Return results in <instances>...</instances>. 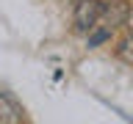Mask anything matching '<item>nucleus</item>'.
Segmentation results:
<instances>
[{"label":"nucleus","mask_w":133,"mask_h":124,"mask_svg":"<svg viewBox=\"0 0 133 124\" xmlns=\"http://www.w3.org/2000/svg\"><path fill=\"white\" fill-rule=\"evenodd\" d=\"M116 58L125 61V64H133V33H130V39H125L122 44L116 47Z\"/></svg>","instance_id":"nucleus-5"},{"label":"nucleus","mask_w":133,"mask_h":124,"mask_svg":"<svg viewBox=\"0 0 133 124\" xmlns=\"http://www.w3.org/2000/svg\"><path fill=\"white\" fill-rule=\"evenodd\" d=\"M128 28H130V33H133V11H130V17H128Z\"/></svg>","instance_id":"nucleus-6"},{"label":"nucleus","mask_w":133,"mask_h":124,"mask_svg":"<svg viewBox=\"0 0 133 124\" xmlns=\"http://www.w3.org/2000/svg\"><path fill=\"white\" fill-rule=\"evenodd\" d=\"M25 121V110L8 91H0V124H19Z\"/></svg>","instance_id":"nucleus-3"},{"label":"nucleus","mask_w":133,"mask_h":124,"mask_svg":"<svg viewBox=\"0 0 133 124\" xmlns=\"http://www.w3.org/2000/svg\"><path fill=\"white\" fill-rule=\"evenodd\" d=\"M133 8L125 3V0H105V8H103V19L100 22L108 25V28H119V25H128V17H130Z\"/></svg>","instance_id":"nucleus-2"},{"label":"nucleus","mask_w":133,"mask_h":124,"mask_svg":"<svg viewBox=\"0 0 133 124\" xmlns=\"http://www.w3.org/2000/svg\"><path fill=\"white\" fill-rule=\"evenodd\" d=\"M111 36H114V28H108V25H97V28H91V30H89L86 47H89V50H94V47H100V44H105Z\"/></svg>","instance_id":"nucleus-4"},{"label":"nucleus","mask_w":133,"mask_h":124,"mask_svg":"<svg viewBox=\"0 0 133 124\" xmlns=\"http://www.w3.org/2000/svg\"><path fill=\"white\" fill-rule=\"evenodd\" d=\"M103 8H105V0H78L72 14L75 30L89 33L91 28H97V22L103 19Z\"/></svg>","instance_id":"nucleus-1"}]
</instances>
